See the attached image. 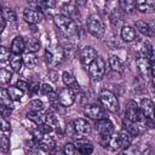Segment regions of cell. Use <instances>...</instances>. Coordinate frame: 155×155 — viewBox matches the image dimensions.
Returning a JSON list of instances; mask_svg holds the SVG:
<instances>
[{"label": "cell", "mask_w": 155, "mask_h": 155, "mask_svg": "<svg viewBox=\"0 0 155 155\" xmlns=\"http://www.w3.org/2000/svg\"><path fill=\"white\" fill-rule=\"evenodd\" d=\"M1 16H2L7 22H10V23H15L16 19H17V16H16L15 11H13L12 8H8V7H4V8H2Z\"/></svg>", "instance_id": "32"}, {"label": "cell", "mask_w": 155, "mask_h": 155, "mask_svg": "<svg viewBox=\"0 0 155 155\" xmlns=\"http://www.w3.org/2000/svg\"><path fill=\"white\" fill-rule=\"evenodd\" d=\"M23 18L29 24H38L44 19V15L40 11H36L33 8H25L23 12Z\"/></svg>", "instance_id": "14"}, {"label": "cell", "mask_w": 155, "mask_h": 155, "mask_svg": "<svg viewBox=\"0 0 155 155\" xmlns=\"http://www.w3.org/2000/svg\"><path fill=\"white\" fill-rule=\"evenodd\" d=\"M120 35H121V39L124 41L131 42V41H133L136 39V30L130 25H122Z\"/></svg>", "instance_id": "23"}, {"label": "cell", "mask_w": 155, "mask_h": 155, "mask_svg": "<svg viewBox=\"0 0 155 155\" xmlns=\"http://www.w3.org/2000/svg\"><path fill=\"white\" fill-rule=\"evenodd\" d=\"M29 107H30V110H38V111H41V110L44 109V103H42L40 99H33V101H30Z\"/></svg>", "instance_id": "37"}, {"label": "cell", "mask_w": 155, "mask_h": 155, "mask_svg": "<svg viewBox=\"0 0 155 155\" xmlns=\"http://www.w3.org/2000/svg\"><path fill=\"white\" fill-rule=\"evenodd\" d=\"M124 126L128 132L132 133V136H139V134L144 133L145 130H147V126H145V122H144V117L138 120V121H131V120L125 119L124 120Z\"/></svg>", "instance_id": "7"}, {"label": "cell", "mask_w": 155, "mask_h": 155, "mask_svg": "<svg viewBox=\"0 0 155 155\" xmlns=\"http://www.w3.org/2000/svg\"><path fill=\"white\" fill-rule=\"evenodd\" d=\"M110 24L114 27V28H119L124 23V16H122V11L121 10H114L111 13H110ZM122 28V27H121Z\"/></svg>", "instance_id": "24"}, {"label": "cell", "mask_w": 155, "mask_h": 155, "mask_svg": "<svg viewBox=\"0 0 155 155\" xmlns=\"http://www.w3.org/2000/svg\"><path fill=\"white\" fill-rule=\"evenodd\" d=\"M119 5L122 12L132 15L137 10V0H119Z\"/></svg>", "instance_id": "22"}, {"label": "cell", "mask_w": 155, "mask_h": 155, "mask_svg": "<svg viewBox=\"0 0 155 155\" xmlns=\"http://www.w3.org/2000/svg\"><path fill=\"white\" fill-rule=\"evenodd\" d=\"M11 79H12V74H11V71L7 70V69H5V68H2V69L0 70V81H1V84L5 85V84L10 82Z\"/></svg>", "instance_id": "35"}, {"label": "cell", "mask_w": 155, "mask_h": 155, "mask_svg": "<svg viewBox=\"0 0 155 155\" xmlns=\"http://www.w3.org/2000/svg\"><path fill=\"white\" fill-rule=\"evenodd\" d=\"M75 92L69 88V87H64L62 90H59L58 92V102L61 105H63L64 108H68L70 105H73V103L75 102Z\"/></svg>", "instance_id": "8"}, {"label": "cell", "mask_w": 155, "mask_h": 155, "mask_svg": "<svg viewBox=\"0 0 155 155\" xmlns=\"http://www.w3.org/2000/svg\"><path fill=\"white\" fill-rule=\"evenodd\" d=\"M73 128L74 132L79 136V137H87L91 133V125L87 120L85 119H76L73 122Z\"/></svg>", "instance_id": "11"}, {"label": "cell", "mask_w": 155, "mask_h": 155, "mask_svg": "<svg viewBox=\"0 0 155 155\" xmlns=\"http://www.w3.org/2000/svg\"><path fill=\"white\" fill-rule=\"evenodd\" d=\"M0 99H1V104H5V105H7L8 108H11V109H13V99L10 97V94H8V92H7V90H5V88H1V91H0Z\"/></svg>", "instance_id": "31"}, {"label": "cell", "mask_w": 155, "mask_h": 155, "mask_svg": "<svg viewBox=\"0 0 155 155\" xmlns=\"http://www.w3.org/2000/svg\"><path fill=\"white\" fill-rule=\"evenodd\" d=\"M109 64H110L111 70H114V71L121 73V71L124 70L122 62H121V59H120L117 56H110V58H109Z\"/></svg>", "instance_id": "29"}, {"label": "cell", "mask_w": 155, "mask_h": 155, "mask_svg": "<svg viewBox=\"0 0 155 155\" xmlns=\"http://www.w3.org/2000/svg\"><path fill=\"white\" fill-rule=\"evenodd\" d=\"M50 76H51V80H52V81H56L58 74H57L56 71H53V70H50Z\"/></svg>", "instance_id": "45"}, {"label": "cell", "mask_w": 155, "mask_h": 155, "mask_svg": "<svg viewBox=\"0 0 155 155\" xmlns=\"http://www.w3.org/2000/svg\"><path fill=\"white\" fill-rule=\"evenodd\" d=\"M11 108H8L7 105H5V104H1L0 105V111H1V116H8L10 114H11Z\"/></svg>", "instance_id": "43"}, {"label": "cell", "mask_w": 155, "mask_h": 155, "mask_svg": "<svg viewBox=\"0 0 155 155\" xmlns=\"http://www.w3.org/2000/svg\"><path fill=\"white\" fill-rule=\"evenodd\" d=\"M39 2L47 8H52L56 5V0H39Z\"/></svg>", "instance_id": "42"}, {"label": "cell", "mask_w": 155, "mask_h": 155, "mask_svg": "<svg viewBox=\"0 0 155 155\" xmlns=\"http://www.w3.org/2000/svg\"><path fill=\"white\" fill-rule=\"evenodd\" d=\"M86 1L87 0H75V2L79 4V5H84V4H86Z\"/></svg>", "instance_id": "48"}, {"label": "cell", "mask_w": 155, "mask_h": 155, "mask_svg": "<svg viewBox=\"0 0 155 155\" xmlns=\"http://www.w3.org/2000/svg\"><path fill=\"white\" fill-rule=\"evenodd\" d=\"M16 86H18V87H19L21 90H23L24 92L29 91V85H28L25 81H23V80H18L17 84H16Z\"/></svg>", "instance_id": "44"}, {"label": "cell", "mask_w": 155, "mask_h": 155, "mask_svg": "<svg viewBox=\"0 0 155 155\" xmlns=\"http://www.w3.org/2000/svg\"><path fill=\"white\" fill-rule=\"evenodd\" d=\"M62 80H63V82H64V85H65L67 87L71 88L75 93H76V92H79L80 86H79V84H78V81H76V79H75L70 73L64 71V73L62 74Z\"/></svg>", "instance_id": "18"}, {"label": "cell", "mask_w": 155, "mask_h": 155, "mask_svg": "<svg viewBox=\"0 0 155 155\" xmlns=\"http://www.w3.org/2000/svg\"><path fill=\"white\" fill-rule=\"evenodd\" d=\"M10 67L13 71L16 73H19L22 70V67L24 65V62H23V57L21 54H17V53H12L11 57H10Z\"/></svg>", "instance_id": "21"}, {"label": "cell", "mask_w": 155, "mask_h": 155, "mask_svg": "<svg viewBox=\"0 0 155 155\" xmlns=\"http://www.w3.org/2000/svg\"><path fill=\"white\" fill-rule=\"evenodd\" d=\"M85 115L92 120H101V119H104L107 117V113L105 110L97 105V104H88L85 107V110H84Z\"/></svg>", "instance_id": "10"}, {"label": "cell", "mask_w": 155, "mask_h": 155, "mask_svg": "<svg viewBox=\"0 0 155 155\" xmlns=\"http://www.w3.org/2000/svg\"><path fill=\"white\" fill-rule=\"evenodd\" d=\"M10 131H11V125H10V122L5 119V116H1V132L8 133Z\"/></svg>", "instance_id": "39"}, {"label": "cell", "mask_w": 155, "mask_h": 155, "mask_svg": "<svg viewBox=\"0 0 155 155\" xmlns=\"http://www.w3.org/2000/svg\"><path fill=\"white\" fill-rule=\"evenodd\" d=\"M88 74L94 80H101L105 74V61L102 57H97L87 68Z\"/></svg>", "instance_id": "4"}, {"label": "cell", "mask_w": 155, "mask_h": 155, "mask_svg": "<svg viewBox=\"0 0 155 155\" xmlns=\"http://www.w3.org/2000/svg\"><path fill=\"white\" fill-rule=\"evenodd\" d=\"M96 130L98 131L99 136H109L114 132V125L108 117H104L96 120Z\"/></svg>", "instance_id": "13"}, {"label": "cell", "mask_w": 155, "mask_h": 155, "mask_svg": "<svg viewBox=\"0 0 155 155\" xmlns=\"http://www.w3.org/2000/svg\"><path fill=\"white\" fill-rule=\"evenodd\" d=\"M139 110L142 111V114L145 117H154V111H155V105L153 103V101L144 98L142 99L140 104H139Z\"/></svg>", "instance_id": "15"}, {"label": "cell", "mask_w": 155, "mask_h": 155, "mask_svg": "<svg viewBox=\"0 0 155 155\" xmlns=\"http://www.w3.org/2000/svg\"><path fill=\"white\" fill-rule=\"evenodd\" d=\"M40 87H41V85H40L39 82L34 81V82H31V84L29 85V92H30L31 94H35V93H38V92L40 91Z\"/></svg>", "instance_id": "41"}, {"label": "cell", "mask_w": 155, "mask_h": 155, "mask_svg": "<svg viewBox=\"0 0 155 155\" xmlns=\"http://www.w3.org/2000/svg\"><path fill=\"white\" fill-rule=\"evenodd\" d=\"M154 117H155V111H154Z\"/></svg>", "instance_id": "49"}, {"label": "cell", "mask_w": 155, "mask_h": 155, "mask_svg": "<svg viewBox=\"0 0 155 155\" xmlns=\"http://www.w3.org/2000/svg\"><path fill=\"white\" fill-rule=\"evenodd\" d=\"M134 27L140 34H143L145 36H151V27L149 23H147L144 21H137L134 23Z\"/></svg>", "instance_id": "26"}, {"label": "cell", "mask_w": 155, "mask_h": 155, "mask_svg": "<svg viewBox=\"0 0 155 155\" xmlns=\"http://www.w3.org/2000/svg\"><path fill=\"white\" fill-rule=\"evenodd\" d=\"M23 62H24V65H27L28 68H34L38 63V58L35 56L34 52H30V51H27L23 56Z\"/></svg>", "instance_id": "28"}, {"label": "cell", "mask_w": 155, "mask_h": 155, "mask_svg": "<svg viewBox=\"0 0 155 155\" xmlns=\"http://www.w3.org/2000/svg\"><path fill=\"white\" fill-rule=\"evenodd\" d=\"M1 133H2V134H1V139H0L1 148H2V149H7L8 145H10V138L6 136L7 133H4V132H1Z\"/></svg>", "instance_id": "40"}, {"label": "cell", "mask_w": 155, "mask_h": 155, "mask_svg": "<svg viewBox=\"0 0 155 155\" xmlns=\"http://www.w3.org/2000/svg\"><path fill=\"white\" fill-rule=\"evenodd\" d=\"M7 92L10 94V97L13 99V101H21L23 94H24V91L21 90L18 86H10L7 88Z\"/></svg>", "instance_id": "30"}, {"label": "cell", "mask_w": 155, "mask_h": 155, "mask_svg": "<svg viewBox=\"0 0 155 155\" xmlns=\"http://www.w3.org/2000/svg\"><path fill=\"white\" fill-rule=\"evenodd\" d=\"M99 101H101L102 105L107 110H109L111 113L117 111V109H119V101H117L116 96L111 91H109V90H102L101 93H99Z\"/></svg>", "instance_id": "3"}, {"label": "cell", "mask_w": 155, "mask_h": 155, "mask_svg": "<svg viewBox=\"0 0 155 155\" xmlns=\"http://www.w3.org/2000/svg\"><path fill=\"white\" fill-rule=\"evenodd\" d=\"M107 1H109V0H107Z\"/></svg>", "instance_id": "51"}, {"label": "cell", "mask_w": 155, "mask_h": 155, "mask_svg": "<svg viewBox=\"0 0 155 155\" xmlns=\"http://www.w3.org/2000/svg\"><path fill=\"white\" fill-rule=\"evenodd\" d=\"M11 54H12V52H10V50L6 48L5 46L0 47V61H1V63H5L6 61H10Z\"/></svg>", "instance_id": "36"}, {"label": "cell", "mask_w": 155, "mask_h": 155, "mask_svg": "<svg viewBox=\"0 0 155 155\" xmlns=\"http://www.w3.org/2000/svg\"><path fill=\"white\" fill-rule=\"evenodd\" d=\"M64 48L62 47H56L54 50H51V48H46L45 51V61L48 65H57L59 64L63 59H64Z\"/></svg>", "instance_id": "6"}, {"label": "cell", "mask_w": 155, "mask_h": 155, "mask_svg": "<svg viewBox=\"0 0 155 155\" xmlns=\"http://www.w3.org/2000/svg\"><path fill=\"white\" fill-rule=\"evenodd\" d=\"M63 153L67 154V155H73L75 153H78V148H76V144H73V143H67L63 148Z\"/></svg>", "instance_id": "38"}, {"label": "cell", "mask_w": 155, "mask_h": 155, "mask_svg": "<svg viewBox=\"0 0 155 155\" xmlns=\"http://www.w3.org/2000/svg\"><path fill=\"white\" fill-rule=\"evenodd\" d=\"M86 28H87V31L96 38H102L105 31L104 22L98 13H92L91 16H88L86 22Z\"/></svg>", "instance_id": "1"}, {"label": "cell", "mask_w": 155, "mask_h": 155, "mask_svg": "<svg viewBox=\"0 0 155 155\" xmlns=\"http://www.w3.org/2000/svg\"><path fill=\"white\" fill-rule=\"evenodd\" d=\"M25 50H27V45H25L24 39L22 36H16L11 42V52L17 53V54H22Z\"/></svg>", "instance_id": "17"}, {"label": "cell", "mask_w": 155, "mask_h": 155, "mask_svg": "<svg viewBox=\"0 0 155 155\" xmlns=\"http://www.w3.org/2000/svg\"><path fill=\"white\" fill-rule=\"evenodd\" d=\"M28 1H33V0H28Z\"/></svg>", "instance_id": "50"}, {"label": "cell", "mask_w": 155, "mask_h": 155, "mask_svg": "<svg viewBox=\"0 0 155 155\" xmlns=\"http://www.w3.org/2000/svg\"><path fill=\"white\" fill-rule=\"evenodd\" d=\"M136 64H137L139 75L143 79L148 80L150 76V73H151V64H150V59L148 58V56H145L143 52L139 53L136 58Z\"/></svg>", "instance_id": "5"}, {"label": "cell", "mask_w": 155, "mask_h": 155, "mask_svg": "<svg viewBox=\"0 0 155 155\" xmlns=\"http://www.w3.org/2000/svg\"><path fill=\"white\" fill-rule=\"evenodd\" d=\"M27 117L29 120H31L34 124H36L38 126L45 122V115H42L41 111H38V110H30V111H28L27 113Z\"/></svg>", "instance_id": "27"}, {"label": "cell", "mask_w": 155, "mask_h": 155, "mask_svg": "<svg viewBox=\"0 0 155 155\" xmlns=\"http://www.w3.org/2000/svg\"><path fill=\"white\" fill-rule=\"evenodd\" d=\"M119 138H120V143H121V149L128 148L132 143V133L128 132L126 128H122L119 132Z\"/></svg>", "instance_id": "25"}, {"label": "cell", "mask_w": 155, "mask_h": 155, "mask_svg": "<svg viewBox=\"0 0 155 155\" xmlns=\"http://www.w3.org/2000/svg\"><path fill=\"white\" fill-rule=\"evenodd\" d=\"M150 93H151V96L155 98V84H151V85H150Z\"/></svg>", "instance_id": "47"}, {"label": "cell", "mask_w": 155, "mask_h": 155, "mask_svg": "<svg viewBox=\"0 0 155 155\" xmlns=\"http://www.w3.org/2000/svg\"><path fill=\"white\" fill-rule=\"evenodd\" d=\"M45 122L48 124L52 127H57L58 126V116L56 113L53 111H47V114L45 115Z\"/></svg>", "instance_id": "34"}, {"label": "cell", "mask_w": 155, "mask_h": 155, "mask_svg": "<svg viewBox=\"0 0 155 155\" xmlns=\"http://www.w3.org/2000/svg\"><path fill=\"white\" fill-rule=\"evenodd\" d=\"M54 24L58 27V29L64 33L65 35H73L76 33V24L74 22V19L64 13L61 15H56L54 16Z\"/></svg>", "instance_id": "2"}, {"label": "cell", "mask_w": 155, "mask_h": 155, "mask_svg": "<svg viewBox=\"0 0 155 155\" xmlns=\"http://www.w3.org/2000/svg\"><path fill=\"white\" fill-rule=\"evenodd\" d=\"M0 21H1V30H4V29H5V27H6V22H7V21H6L2 16H1V19H0Z\"/></svg>", "instance_id": "46"}, {"label": "cell", "mask_w": 155, "mask_h": 155, "mask_svg": "<svg viewBox=\"0 0 155 155\" xmlns=\"http://www.w3.org/2000/svg\"><path fill=\"white\" fill-rule=\"evenodd\" d=\"M137 10L143 13H151L155 11V0H137Z\"/></svg>", "instance_id": "19"}, {"label": "cell", "mask_w": 155, "mask_h": 155, "mask_svg": "<svg viewBox=\"0 0 155 155\" xmlns=\"http://www.w3.org/2000/svg\"><path fill=\"white\" fill-rule=\"evenodd\" d=\"M25 45H27V50L30 52H34V53L36 51H39V48H40V41L35 38H29L25 41Z\"/></svg>", "instance_id": "33"}, {"label": "cell", "mask_w": 155, "mask_h": 155, "mask_svg": "<svg viewBox=\"0 0 155 155\" xmlns=\"http://www.w3.org/2000/svg\"><path fill=\"white\" fill-rule=\"evenodd\" d=\"M76 148H78V153L80 154H85V155H88V154H92L93 153V145L91 142H88L87 139H84V137L79 138L76 140Z\"/></svg>", "instance_id": "16"}, {"label": "cell", "mask_w": 155, "mask_h": 155, "mask_svg": "<svg viewBox=\"0 0 155 155\" xmlns=\"http://www.w3.org/2000/svg\"><path fill=\"white\" fill-rule=\"evenodd\" d=\"M144 115L142 114V111L139 110V107L137 105L136 102L130 101L126 105V110H125V119L131 120V121H138L140 119H143Z\"/></svg>", "instance_id": "9"}, {"label": "cell", "mask_w": 155, "mask_h": 155, "mask_svg": "<svg viewBox=\"0 0 155 155\" xmlns=\"http://www.w3.org/2000/svg\"><path fill=\"white\" fill-rule=\"evenodd\" d=\"M38 147L42 150V151H51L54 147H56V142H54V139L52 138V137H50V136H47V134H45L38 143Z\"/></svg>", "instance_id": "20"}, {"label": "cell", "mask_w": 155, "mask_h": 155, "mask_svg": "<svg viewBox=\"0 0 155 155\" xmlns=\"http://www.w3.org/2000/svg\"><path fill=\"white\" fill-rule=\"evenodd\" d=\"M97 51L92 47V46H85L81 51V54H80V58H81V63L82 65L87 69L88 65L97 58Z\"/></svg>", "instance_id": "12"}]
</instances>
